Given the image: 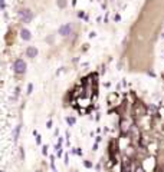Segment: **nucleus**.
<instances>
[{
    "label": "nucleus",
    "mask_w": 164,
    "mask_h": 172,
    "mask_svg": "<svg viewBox=\"0 0 164 172\" xmlns=\"http://www.w3.org/2000/svg\"><path fill=\"white\" fill-rule=\"evenodd\" d=\"M13 72L17 73V75H22L26 72V63L23 59H16L14 63H13Z\"/></svg>",
    "instance_id": "obj_1"
},
{
    "label": "nucleus",
    "mask_w": 164,
    "mask_h": 172,
    "mask_svg": "<svg viewBox=\"0 0 164 172\" xmlns=\"http://www.w3.org/2000/svg\"><path fill=\"white\" fill-rule=\"evenodd\" d=\"M19 17H20V20L23 23H29L33 19V13L29 9H20L19 10Z\"/></svg>",
    "instance_id": "obj_2"
},
{
    "label": "nucleus",
    "mask_w": 164,
    "mask_h": 172,
    "mask_svg": "<svg viewBox=\"0 0 164 172\" xmlns=\"http://www.w3.org/2000/svg\"><path fill=\"white\" fill-rule=\"evenodd\" d=\"M71 30H72L71 23H66V24H64V26L59 27V34H61V36H68V34H71Z\"/></svg>",
    "instance_id": "obj_3"
},
{
    "label": "nucleus",
    "mask_w": 164,
    "mask_h": 172,
    "mask_svg": "<svg viewBox=\"0 0 164 172\" xmlns=\"http://www.w3.org/2000/svg\"><path fill=\"white\" fill-rule=\"evenodd\" d=\"M26 56H27V57H36V56H38V49H36V47H35V46H29V47H27V49H26Z\"/></svg>",
    "instance_id": "obj_4"
},
{
    "label": "nucleus",
    "mask_w": 164,
    "mask_h": 172,
    "mask_svg": "<svg viewBox=\"0 0 164 172\" xmlns=\"http://www.w3.org/2000/svg\"><path fill=\"white\" fill-rule=\"evenodd\" d=\"M20 37H22L23 40H30L32 39V34H30V32L27 29H22L20 30Z\"/></svg>",
    "instance_id": "obj_5"
},
{
    "label": "nucleus",
    "mask_w": 164,
    "mask_h": 172,
    "mask_svg": "<svg viewBox=\"0 0 164 172\" xmlns=\"http://www.w3.org/2000/svg\"><path fill=\"white\" fill-rule=\"evenodd\" d=\"M19 132H20V125L19 126H16V129H14V132H13V139L17 140V136H19Z\"/></svg>",
    "instance_id": "obj_6"
},
{
    "label": "nucleus",
    "mask_w": 164,
    "mask_h": 172,
    "mask_svg": "<svg viewBox=\"0 0 164 172\" xmlns=\"http://www.w3.org/2000/svg\"><path fill=\"white\" fill-rule=\"evenodd\" d=\"M58 6H59V7H65L66 0H58Z\"/></svg>",
    "instance_id": "obj_7"
},
{
    "label": "nucleus",
    "mask_w": 164,
    "mask_h": 172,
    "mask_svg": "<svg viewBox=\"0 0 164 172\" xmlns=\"http://www.w3.org/2000/svg\"><path fill=\"white\" fill-rule=\"evenodd\" d=\"M66 122H68L69 125H74V123H75V118H66Z\"/></svg>",
    "instance_id": "obj_8"
},
{
    "label": "nucleus",
    "mask_w": 164,
    "mask_h": 172,
    "mask_svg": "<svg viewBox=\"0 0 164 172\" xmlns=\"http://www.w3.org/2000/svg\"><path fill=\"white\" fill-rule=\"evenodd\" d=\"M32 89H33V86H32V85L27 86V93H32Z\"/></svg>",
    "instance_id": "obj_9"
},
{
    "label": "nucleus",
    "mask_w": 164,
    "mask_h": 172,
    "mask_svg": "<svg viewBox=\"0 0 164 172\" xmlns=\"http://www.w3.org/2000/svg\"><path fill=\"white\" fill-rule=\"evenodd\" d=\"M48 146H43V150H42V152H43V155H46V153H48Z\"/></svg>",
    "instance_id": "obj_10"
},
{
    "label": "nucleus",
    "mask_w": 164,
    "mask_h": 172,
    "mask_svg": "<svg viewBox=\"0 0 164 172\" xmlns=\"http://www.w3.org/2000/svg\"><path fill=\"white\" fill-rule=\"evenodd\" d=\"M85 166H88V168H91L92 165H91V162H85Z\"/></svg>",
    "instance_id": "obj_11"
}]
</instances>
